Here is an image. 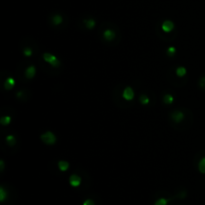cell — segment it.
Instances as JSON below:
<instances>
[{"instance_id": "obj_1", "label": "cell", "mask_w": 205, "mask_h": 205, "mask_svg": "<svg viewBox=\"0 0 205 205\" xmlns=\"http://www.w3.org/2000/svg\"><path fill=\"white\" fill-rule=\"evenodd\" d=\"M42 58L45 62H47L49 65H51L52 67H59L61 65V61L59 60V58L57 56H55L52 53H49V52H45L43 53Z\"/></svg>"}, {"instance_id": "obj_2", "label": "cell", "mask_w": 205, "mask_h": 205, "mask_svg": "<svg viewBox=\"0 0 205 205\" xmlns=\"http://www.w3.org/2000/svg\"><path fill=\"white\" fill-rule=\"evenodd\" d=\"M40 139L42 140L43 143L47 144V145H53L56 143L57 137L52 131H46L40 135Z\"/></svg>"}, {"instance_id": "obj_3", "label": "cell", "mask_w": 205, "mask_h": 205, "mask_svg": "<svg viewBox=\"0 0 205 205\" xmlns=\"http://www.w3.org/2000/svg\"><path fill=\"white\" fill-rule=\"evenodd\" d=\"M134 91H133V89L131 88L130 86H127V87H125L124 90H123V92H122V97H123V99H125L126 101H131V100H133V98H134Z\"/></svg>"}, {"instance_id": "obj_4", "label": "cell", "mask_w": 205, "mask_h": 205, "mask_svg": "<svg viewBox=\"0 0 205 205\" xmlns=\"http://www.w3.org/2000/svg\"><path fill=\"white\" fill-rule=\"evenodd\" d=\"M170 118L172 119V121H174L175 123H180L184 119V113L180 110H175L170 114Z\"/></svg>"}, {"instance_id": "obj_5", "label": "cell", "mask_w": 205, "mask_h": 205, "mask_svg": "<svg viewBox=\"0 0 205 205\" xmlns=\"http://www.w3.org/2000/svg\"><path fill=\"white\" fill-rule=\"evenodd\" d=\"M174 27H175V25H174L173 21L171 20H164L163 23L161 24V29H162L163 32H166V33L171 32L174 29Z\"/></svg>"}, {"instance_id": "obj_6", "label": "cell", "mask_w": 205, "mask_h": 205, "mask_svg": "<svg viewBox=\"0 0 205 205\" xmlns=\"http://www.w3.org/2000/svg\"><path fill=\"white\" fill-rule=\"evenodd\" d=\"M81 181H82L81 177L79 176V175H77V174H72V175L69 177V184H70V186H72V187H74V188L80 186Z\"/></svg>"}, {"instance_id": "obj_7", "label": "cell", "mask_w": 205, "mask_h": 205, "mask_svg": "<svg viewBox=\"0 0 205 205\" xmlns=\"http://www.w3.org/2000/svg\"><path fill=\"white\" fill-rule=\"evenodd\" d=\"M103 37H104L105 40L112 41L116 37V33H115V31L112 29H106L105 31L103 32Z\"/></svg>"}, {"instance_id": "obj_8", "label": "cell", "mask_w": 205, "mask_h": 205, "mask_svg": "<svg viewBox=\"0 0 205 205\" xmlns=\"http://www.w3.org/2000/svg\"><path fill=\"white\" fill-rule=\"evenodd\" d=\"M15 84H16L15 79L10 76V77L6 78V80H5V82H4V88L6 90H11V89L14 88Z\"/></svg>"}, {"instance_id": "obj_9", "label": "cell", "mask_w": 205, "mask_h": 205, "mask_svg": "<svg viewBox=\"0 0 205 205\" xmlns=\"http://www.w3.org/2000/svg\"><path fill=\"white\" fill-rule=\"evenodd\" d=\"M36 75V67L34 65H30L29 67H27V69L25 70V76L28 79L34 78V76Z\"/></svg>"}, {"instance_id": "obj_10", "label": "cell", "mask_w": 205, "mask_h": 205, "mask_svg": "<svg viewBox=\"0 0 205 205\" xmlns=\"http://www.w3.org/2000/svg\"><path fill=\"white\" fill-rule=\"evenodd\" d=\"M57 166H58V169L60 171L62 172H65L67 171L68 169H69V162H67V161L65 160H60L58 161V164H57Z\"/></svg>"}, {"instance_id": "obj_11", "label": "cell", "mask_w": 205, "mask_h": 205, "mask_svg": "<svg viewBox=\"0 0 205 205\" xmlns=\"http://www.w3.org/2000/svg\"><path fill=\"white\" fill-rule=\"evenodd\" d=\"M175 73H176V75L178 76V77H184V76L186 75V73H187V69L184 66H179V67L176 68Z\"/></svg>"}, {"instance_id": "obj_12", "label": "cell", "mask_w": 205, "mask_h": 205, "mask_svg": "<svg viewBox=\"0 0 205 205\" xmlns=\"http://www.w3.org/2000/svg\"><path fill=\"white\" fill-rule=\"evenodd\" d=\"M84 24H85V27L88 29H93L95 25H96V22H95L94 19L92 18H89V19H85V20L83 21Z\"/></svg>"}, {"instance_id": "obj_13", "label": "cell", "mask_w": 205, "mask_h": 205, "mask_svg": "<svg viewBox=\"0 0 205 205\" xmlns=\"http://www.w3.org/2000/svg\"><path fill=\"white\" fill-rule=\"evenodd\" d=\"M163 102L168 105L172 104L174 102V96L172 94H165L163 96Z\"/></svg>"}, {"instance_id": "obj_14", "label": "cell", "mask_w": 205, "mask_h": 205, "mask_svg": "<svg viewBox=\"0 0 205 205\" xmlns=\"http://www.w3.org/2000/svg\"><path fill=\"white\" fill-rule=\"evenodd\" d=\"M52 22L54 25H60L62 22H63V18H62V16L61 15H59V14H56V15H54L53 17H52Z\"/></svg>"}, {"instance_id": "obj_15", "label": "cell", "mask_w": 205, "mask_h": 205, "mask_svg": "<svg viewBox=\"0 0 205 205\" xmlns=\"http://www.w3.org/2000/svg\"><path fill=\"white\" fill-rule=\"evenodd\" d=\"M198 170L200 173L205 174V157H202L198 163Z\"/></svg>"}, {"instance_id": "obj_16", "label": "cell", "mask_w": 205, "mask_h": 205, "mask_svg": "<svg viewBox=\"0 0 205 205\" xmlns=\"http://www.w3.org/2000/svg\"><path fill=\"white\" fill-rule=\"evenodd\" d=\"M7 197H8V193L6 192V190L4 189V187L1 186L0 187V201L4 202L7 199Z\"/></svg>"}, {"instance_id": "obj_17", "label": "cell", "mask_w": 205, "mask_h": 205, "mask_svg": "<svg viewBox=\"0 0 205 205\" xmlns=\"http://www.w3.org/2000/svg\"><path fill=\"white\" fill-rule=\"evenodd\" d=\"M5 140H6V142L8 143V145H10V146H13V145H14V144L16 143V138H15V136L12 135V134L7 135L6 138H5Z\"/></svg>"}, {"instance_id": "obj_18", "label": "cell", "mask_w": 205, "mask_h": 205, "mask_svg": "<svg viewBox=\"0 0 205 205\" xmlns=\"http://www.w3.org/2000/svg\"><path fill=\"white\" fill-rule=\"evenodd\" d=\"M10 122H11V117L10 116H2L1 118H0V123H1L2 125H4V126H7V125L10 124Z\"/></svg>"}, {"instance_id": "obj_19", "label": "cell", "mask_w": 205, "mask_h": 205, "mask_svg": "<svg viewBox=\"0 0 205 205\" xmlns=\"http://www.w3.org/2000/svg\"><path fill=\"white\" fill-rule=\"evenodd\" d=\"M139 101H140V103L142 105H147V104H149L150 99L147 95L142 94V95H140V97H139Z\"/></svg>"}, {"instance_id": "obj_20", "label": "cell", "mask_w": 205, "mask_h": 205, "mask_svg": "<svg viewBox=\"0 0 205 205\" xmlns=\"http://www.w3.org/2000/svg\"><path fill=\"white\" fill-rule=\"evenodd\" d=\"M166 53H167L168 56H174L176 54V48L174 46H169V47L166 49Z\"/></svg>"}, {"instance_id": "obj_21", "label": "cell", "mask_w": 205, "mask_h": 205, "mask_svg": "<svg viewBox=\"0 0 205 205\" xmlns=\"http://www.w3.org/2000/svg\"><path fill=\"white\" fill-rule=\"evenodd\" d=\"M167 204H168V199H166L164 197L158 198L157 200L154 202V205H167Z\"/></svg>"}, {"instance_id": "obj_22", "label": "cell", "mask_w": 205, "mask_h": 205, "mask_svg": "<svg viewBox=\"0 0 205 205\" xmlns=\"http://www.w3.org/2000/svg\"><path fill=\"white\" fill-rule=\"evenodd\" d=\"M32 54H33V51H32L31 48L27 47V48H24V49H23V55H24V56L30 57V56H32Z\"/></svg>"}, {"instance_id": "obj_23", "label": "cell", "mask_w": 205, "mask_h": 205, "mask_svg": "<svg viewBox=\"0 0 205 205\" xmlns=\"http://www.w3.org/2000/svg\"><path fill=\"white\" fill-rule=\"evenodd\" d=\"M199 85L202 89H205V76H202L200 78V80H199Z\"/></svg>"}, {"instance_id": "obj_24", "label": "cell", "mask_w": 205, "mask_h": 205, "mask_svg": "<svg viewBox=\"0 0 205 205\" xmlns=\"http://www.w3.org/2000/svg\"><path fill=\"white\" fill-rule=\"evenodd\" d=\"M82 205H95V202L92 199H86V200L83 201Z\"/></svg>"}, {"instance_id": "obj_25", "label": "cell", "mask_w": 205, "mask_h": 205, "mask_svg": "<svg viewBox=\"0 0 205 205\" xmlns=\"http://www.w3.org/2000/svg\"><path fill=\"white\" fill-rule=\"evenodd\" d=\"M4 161L3 160H0V170L1 171H3L4 170Z\"/></svg>"}]
</instances>
